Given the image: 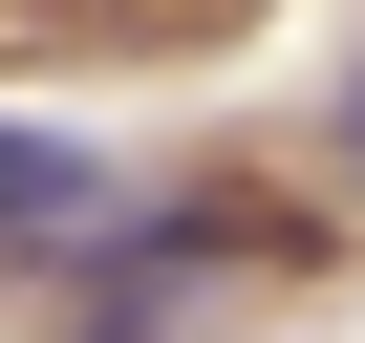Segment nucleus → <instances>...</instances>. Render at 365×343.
Instances as JSON below:
<instances>
[{"label":"nucleus","mask_w":365,"mask_h":343,"mask_svg":"<svg viewBox=\"0 0 365 343\" xmlns=\"http://www.w3.org/2000/svg\"><path fill=\"white\" fill-rule=\"evenodd\" d=\"M86 236H108V150L0 107V258H86Z\"/></svg>","instance_id":"1"},{"label":"nucleus","mask_w":365,"mask_h":343,"mask_svg":"<svg viewBox=\"0 0 365 343\" xmlns=\"http://www.w3.org/2000/svg\"><path fill=\"white\" fill-rule=\"evenodd\" d=\"M344 172H365V107H344Z\"/></svg>","instance_id":"2"}]
</instances>
